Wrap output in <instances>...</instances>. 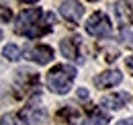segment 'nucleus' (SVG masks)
Returning <instances> with one entry per match:
<instances>
[{
	"instance_id": "nucleus-3",
	"label": "nucleus",
	"mask_w": 133,
	"mask_h": 125,
	"mask_svg": "<svg viewBox=\"0 0 133 125\" xmlns=\"http://www.w3.org/2000/svg\"><path fill=\"white\" fill-rule=\"evenodd\" d=\"M86 31L92 37H107L111 33V21H109V16L104 15L102 10L92 12L90 18L86 21Z\"/></svg>"
},
{
	"instance_id": "nucleus-13",
	"label": "nucleus",
	"mask_w": 133,
	"mask_h": 125,
	"mask_svg": "<svg viewBox=\"0 0 133 125\" xmlns=\"http://www.w3.org/2000/svg\"><path fill=\"white\" fill-rule=\"evenodd\" d=\"M2 53H4V58H6V60H10V62H15V60L21 58V49H18L17 45H12V43L4 47V49H2Z\"/></svg>"
},
{
	"instance_id": "nucleus-6",
	"label": "nucleus",
	"mask_w": 133,
	"mask_h": 125,
	"mask_svg": "<svg viewBox=\"0 0 133 125\" xmlns=\"http://www.w3.org/2000/svg\"><path fill=\"white\" fill-rule=\"evenodd\" d=\"M59 15L64 16L68 23H78L84 15V6L80 2H62L59 4Z\"/></svg>"
},
{
	"instance_id": "nucleus-12",
	"label": "nucleus",
	"mask_w": 133,
	"mask_h": 125,
	"mask_svg": "<svg viewBox=\"0 0 133 125\" xmlns=\"http://www.w3.org/2000/svg\"><path fill=\"white\" fill-rule=\"evenodd\" d=\"M0 125H27V119L21 117L18 113H8L0 119Z\"/></svg>"
},
{
	"instance_id": "nucleus-5",
	"label": "nucleus",
	"mask_w": 133,
	"mask_h": 125,
	"mask_svg": "<svg viewBox=\"0 0 133 125\" xmlns=\"http://www.w3.org/2000/svg\"><path fill=\"white\" fill-rule=\"evenodd\" d=\"M25 55L29 58V60H33L35 64H49L53 60V49L49 45H33L31 49H27L25 51Z\"/></svg>"
},
{
	"instance_id": "nucleus-11",
	"label": "nucleus",
	"mask_w": 133,
	"mask_h": 125,
	"mask_svg": "<svg viewBox=\"0 0 133 125\" xmlns=\"http://www.w3.org/2000/svg\"><path fill=\"white\" fill-rule=\"evenodd\" d=\"M107 123H109V115L102 113V111H94V113L84 121V125H107Z\"/></svg>"
},
{
	"instance_id": "nucleus-2",
	"label": "nucleus",
	"mask_w": 133,
	"mask_h": 125,
	"mask_svg": "<svg viewBox=\"0 0 133 125\" xmlns=\"http://www.w3.org/2000/svg\"><path fill=\"white\" fill-rule=\"evenodd\" d=\"M74 78H76V68L70 66V64H57L53 66L47 74V88L55 94H66L72 84H74Z\"/></svg>"
},
{
	"instance_id": "nucleus-1",
	"label": "nucleus",
	"mask_w": 133,
	"mask_h": 125,
	"mask_svg": "<svg viewBox=\"0 0 133 125\" xmlns=\"http://www.w3.org/2000/svg\"><path fill=\"white\" fill-rule=\"evenodd\" d=\"M53 21H55V15H45L39 6L23 8L21 15L17 16L15 31L18 35L29 37V39H37V37H43L51 31Z\"/></svg>"
},
{
	"instance_id": "nucleus-7",
	"label": "nucleus",
	"mask_w": 133,
	"mask_h": 125,
	"mask_svg": "<svg viewBox=\"0 0 133 125\" xmlns=\"http://www.w3.org/2000/svg\"><path fill=\"white\" fill-rule=\"evenodd\" d=\"M121 80H123V74L119 70H107L94 78V86L96 88H113L117 84H121Z\"/></svg>"
},
{
	"instance_id": "nucleus-17",
	"label": "nucleus",
	"mask_w": 133,
	"mask_h": 125,
	"mask_svg": "<svg viewBox=\"0 0 133 125\" xmlns=\"http://www.w3.org/2000/svg\"><path fill=\"white\" fill-rule=\"evenodd\" d=\"M125 64H127V70L133 74V55H131V58H127V62H125Z\"/></svg>"
},
{
	"instance_id": "nucleus-16",
	"label": "nucleus",
	"mask_w": 133,
	"mask_h": 125,
	"mask_svg": "<svg viewBox=\"0 0 133 125\" xmlns=\"http://www.w3.org/2000/svg\"><path fill=\"white\" fill-rule=\"evenodd\" d=\"M117 125H133V117H129V119H121Z\"/></svg>"
},
{
	"instance_id": "nucleus-18",
	"label": "nucleus",
	"mask_w": 133,
	"mask_h": 125,
	"mask_svg": "<svg viewBox=\"0 0 133 125\" xmlns=\"http://www.w3.org/2000/svg\"><path fill=\"white\" fill-rule=\"evenodd\" d=\"M0 41H2V31H0Z\"/></svg>"
},
{
	"instance_id": "nucleus-9",
	"label": "nucleus",
	"mask_w": 133,
	"mask_h": 125,
	"mask_svg": "<svg viewBox=\"0 0 133 125\" xmlns=\"http://www.w3.org/2000/svg\"><path fill=\"white\" fill-rule=\"evenodd\" d=\"M117 16L121 25H133V2H117Z\"/></svg>"
},
{
	"instance_id": "nucleus-4",
	"label": "nucleus",
	"mask_w": 133,
	"mask_h": 125,
	"mask_svg": "<svg viewBox=\"0 0 133 125\" xmlns=\"http://www.w3.org/2000/svg\"><path fill=\"white\" fill-rule=\"evenodd\" d=\"M59 51L64 53V58L72 60V62H82V58H80V37L74 35V37H66V39H62V43H59Z\"/></svg>"
},
{
	"instance_id": "nucleus-8",
	"label": "nucleus",
	"mask_w": 133,
	"mask_h": 125,
	"mask_svg": "<svg viewBox=\"0 0 133 125\" xmlns=\"http://www.w3.org/2000/svg\"><path fill=\"white\" fill-rule=\"evenodd\" d=\"M127 103H129V94H127V92L109 94V96H104V98L100 101V105H102L104 109H111V111L121 109V107H123V105H127Z\"/></svg>"
},
{
	"instance_id": "nucleus-10",
	"label": "nucleus",
	"mask_w": 133,
	"mask_h": 125,
	"mask_svg": "<svg viewBox=\"0 0 133 125\" xmlns=\"http://www.w3.org/2000/svg\"><path fill=\"white\" fill-rule=\"evenodd\" d=\"M23 115H25L27 123H37L39 119H43V115H45V113H43V109L37 105V101H33V103L25 109V113H23Z\"/></svg>"
},
{
	"instance_id": "nucleus-14",
	"label": "nucleus",
	"mask_w": 133,
	"mask_h": 125,
	"mask_svg": "<svg viewBox=\"0 0 133 125\" xmlns=\"http://www.w3.org/2000/svg\"><path fill=\"white\" fill-rule=\"evenodd\" d=\"M59 117H66L68 125H72L76 119H78V111H74L72 107H66L64 111H59Z\"/></svg>"
},
{
	"instance_id": "nucleus-15",
	"label": "nucleus",
	"mask_w": 133,
	"mask_h": 125,
	"mask_svg": "<svg viewBox=\"0 0 133 125\" xmlns=\"http://www.w3.org/2000/svg\"><path fill=\"white\" fill-rule=\"evenodd\" d=\"M10 10H8V8H6V6H0V18H2V21H4V23H8V21H10Z\"/></svg>"
}]
</instances>
